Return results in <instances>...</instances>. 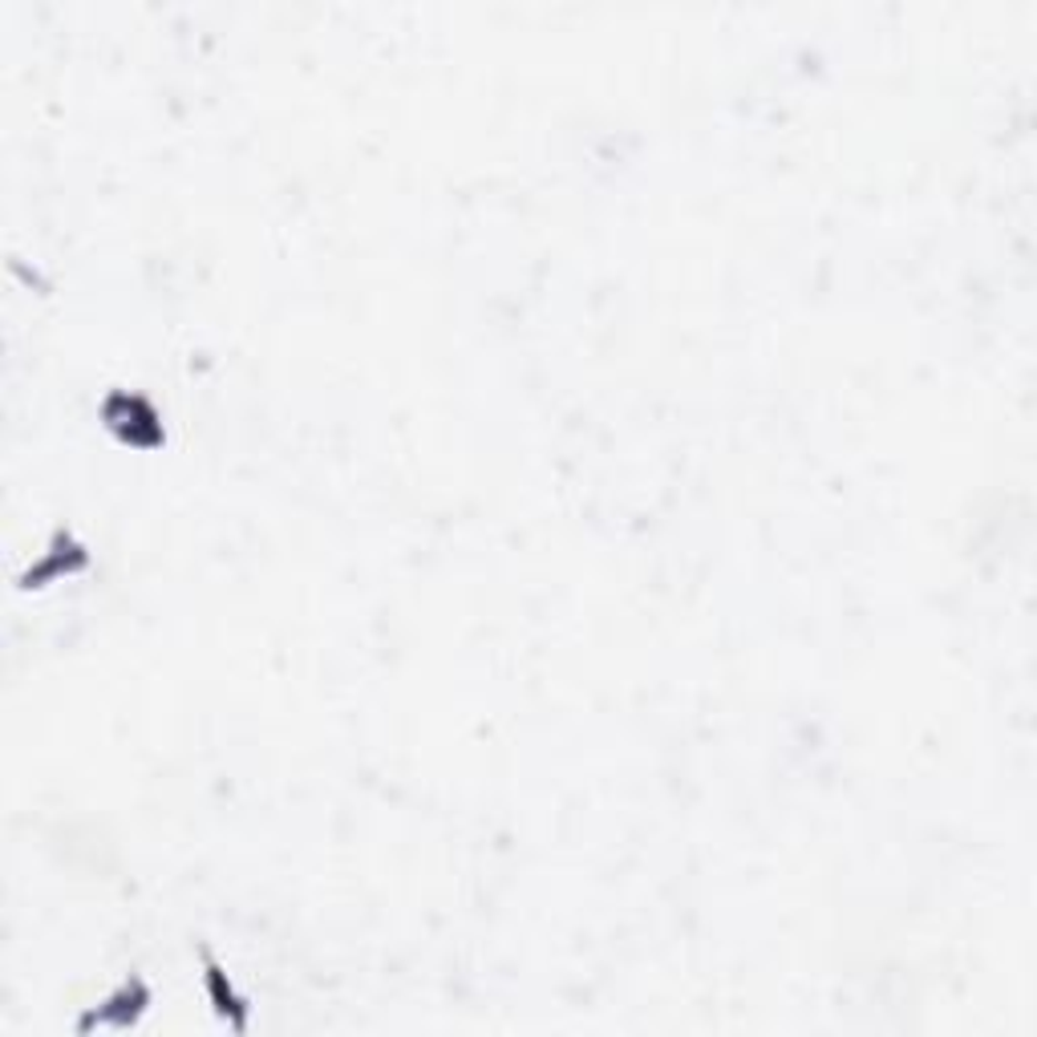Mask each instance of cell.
I'll return each instance as SVG.
<instances>
[{"label": "cell", "instance_id": "cell-1", "mask_svg": "<svg viewBox=\"0 0 1037 1037\" xmlns=\"http://www.w3.org/2000/svg\"><path fill=\"white\" fill-rule=\"evenodd\" d=\"M102 418H106L114 430H119L126 442L134 446H158L163 442V425H158V413L142 393H126V389H114L106 401H102Z\"/></svg>", "mask_w": 1037, "mask_h": 1037}, {"label": "cell", "instance_id": "cell-2", "mask_svg": "<svg viewBox=\"0 0 1037 1037\" xmlns=\"http://www.w3.org/2000/svg\"><path fill=\"white\" fill-rule=\"evenodd\" d=\"M73 567H85V552L78 547V543L65 535V531H58V540H53V552L41 559V564L24 576V588H33V584H41V579L58 576V572H73Z\"/></svg>", "mask_w": 1037, "mask_h": 1037}, {"label": "cell", "instance_id": "cell-3", "mask_svg": "<svg viewBox=\"0 0 1037 1037\" xmlns=\"http://www.w3.org/2000/svg\"><path fill=\"white\" fill-rule=\"evenodd\" d=\"M207 980H212V993H215V1002H219V1009H224V1014L232 1009V1014H236V1021L244 1026V1014H239V1005H244V1002H239L236 993H232V985L224 980V973H219V965H215L212 956H207Z\"/></svg>", "mask_w": 1037, "mask_h": 1037}]
</instances>
